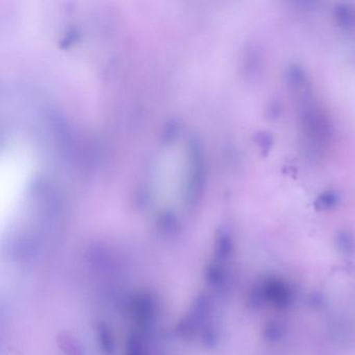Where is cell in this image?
Here are the masks:
<instances>
[{
	"label": "cell",
	"mask_w": 355,
	"mask_h": 355,
	"mask_svg": "<svg viewBox=\"0 0 355 355\" xmlns=\"http://www.w3.org/2000/svg\"><path fill=\"white\" fill-rule=\"evenodd\" d=\"M286 82L293 94L311 87L306 72L298 64H290L286 69Z\"/></svg>",
	"instance_id": "cell-4"
},
{
	"label": "cell",
	"mask_w": 355,
	"mask_h": 355,
	"mask_svg": "<svg viewBox=\"0 0 355 355\" xmlns=\"http://www.w3.org/2000/svg\"><path fill=\"white\" fill-rule=\"evenodd\" d=\"M284 334V326L277 322H270L265 330V336L270 342H277Z\"/></svg>",
	"instance_id": "cell-9"
},
{
	"label": "cell",
	"mask_w": 355,
	"mask_h": 355,
	"mask_svg": "<svg viewBox=\"0 0 355 355\" xmlns=\"http://www.w3.org/2000/svg\"><path fill=\"white\" fill-rule=\"evenodd\" d=\"M334 21L345 31L355 30V7L351 3H338L332 11Z\"/></svg>",
	"instance_id": "cell-5"
},
{
	"label": "cell",
	"mask_w": 355,
	"mask_h": 355,
	"mask_svg": "<svg viewBox=\"0 0 355 355\" xmlns=\"http://www.w3.org/2000/svg\"><path fill=\"white\" fill-rule=\"evenodd\" d=\"M336 244L338 250L345 254H352L355 252V236L349 230H340L338 232Z\"/></svg>",
	"instance_id": "cell-7"
},
{
	"label": "cell",
	"mask_w": 355,
	"mask_h": 355,
	"mask_svg": "<svg viewBox=\"0 0 355 355\" xmlns=\"http://www.w3.org/2000/svg\"><path fill=\"white\" fill-rule=\"evenodd\" d=\"M252 298L255 305L269 302L278 309H286L292 301V292L282 280L268 279L255 288Z\"/></svg>",
	"instance_id": "cell-2"
},
{
	"label": "cell",
	"mask_w": 355,
	"mask_h": 355,
	"mask_svg": "<svg viewBox=\"0 0 355 355\" xmlns=\"http://www.w3.org/2000/svg\"><path fill=\"white\" fill-rule=\"evenodd\" d=\"M254 142L259 146V148L261 149V153L267 155L270 150H271L272 147H273V136L269 132L263 130V132H259L255 134Z\"/></svg>",
	"instance_id": "cell-8"
},
{
	"label": "cell",
	"mask_w": 355,
	"mask_h": 355,
	"mask_svg": "<svg viewBox=\"0 0 355 355\" xmlns=\"http://www.w3.org/2000/svg\"><path fill=\"white\" fill-rule=\"evenodd\" d=\"M298 105L299 126L306 142L315 148H322L331 141L334 126L329 116L318 105L313 89L295 95Z\"/></svg>",
	"instance_id": "cell-1"
},
{
	"label": "cell",
	"mask_w": 355,
	"mask_h": 355,
	"mask_svg": "<svg viewBox=\"0 0 355 355\" xmlns=\"http://www.w3.org/2000/svg\"><path fill=\"white\" fill-rule=\"evenodd\" d=\"M340 201V196L336 191L326 190L318 195L313 205L317 211H328L336 209Z\"/></svg>",
	"instance_id": "cell-6"
},
{
	"label": "cell",
	"mask_w": 355,
	"mask_h": 355,
	"mask_svg": "<svg viewBox=\"0 0 355 355\" xmlns=\"http://www.w3.org/2000/svg\"><path fill=\"white\" fill-rule=\"evenodd\" d=\"M263 60L261 49L257 45H251L245 51L243 69L248 80H257L263 72Z\"/></svg>",
	"instance_id": "cell-3"
},
{
	"label": "cell",
	"mask_w": 355,
	"mask_h": 355,
	"mask_svg": "<svg viewBox=\"0 0 355 355\" xmlns=\"http://www.w3.org/2000/svg\"><path fill=\"white\" fill-rule=\"evenodd\" d=\"M268 112H269V117L272 118V119H277L280 116V113H282V107L278 105L277 103H271L269 109H268Z\"/></svg>",
	"instance_id": "cell-10"
}]
</instances>
